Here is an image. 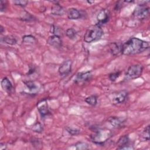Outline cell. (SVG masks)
<instances>
[{"instance_id": "1", "label": "cell", "mask_w": 150, "mask_h": 150, "mask_svg": "<svg viewBox=\"0 0 150 150\" xmlns=\"http://www.w3.org/2000/svg\"><path fill=\"white\" fill-rule=\"evenodd\" d=\"M149 48L148 42L137 38H131L121 46V53L124 55H133L144 52Z\"/></svg>"}, {"instance_id": "2", "label": "cell", "mask_w": 150, "mask_h": 150, "mask_svg": "<svg viewBox=\"0 0 150 150\" xmlns=\"http://www.w3.org/2000/svg\"><path fill=\"white\" fill-rule=\"evenodd\" d=\"M103 34L104 32L100 26L97 24L91 26L84 35V41L86 43H92L99 40Z\"/></svg>"}, {"instance_id": "3", "label": "cell", "mask_w": 150, "mask_h": 150, "mask_svg": "<svg viewBox=\"0 0 150 150\" xmlns=\"http://www.w3.org/2000/svg\"><path fill=\"white\" fill-rule=\"evenodd\" d=\"M112 133L108 129H98L91 135L93 142L97 145H103L111 137Z\"/></svg>"}, {"instance_id": "4", "label": "cell", "mask_w": 150, "mask_h": 150, "mask_svg": "<svg viewBox=\"0 0 150 150\" xmlns=\"http://www.w3.org/2000/svg\"><path fill=\"white\" fill-rule=\"evenodd\" d=\"M143 71V66L139 64L130 66L125 73V79L126 80L135 79L141 76Z\"/></svg>"}, {"instance_id": "5", "label": "cell", "mask_w": 150, "mask_h": 150, "mask_svg": "<svg viewBox=\"0 0 150 150\" xmlns=\"http://www.w3.org/2000/svg\"><path fill=\"white\" fill-rule=\"evenodd\" d=\"M149 14V8L145 4H139L135 9L133 15L138 19H146Z\"/></svg>"}, {"instance_id": "6", "label": "cell", "mask_w": 150, "mask_h": 150, "mask_svg": "<svg viewBox=\"0 0 150 150\" xmlns=\"http://www.w3.org/2000/svg\"><path fill=\"white\" fill-rule=\"evenodd\" d=\"M128 92L125 90H121L112 95L111 101L113 104H119L123 103L128 98Z\"/></svg>"}, {"instance_id": "7", "label": "cell", "mask_w": 150, "mask_h": 150, "mask_svg": "<svg viewBox=\"0 0 150 150\" xmlns=\"http://www.w3.org/2000/svg\"><path fill=\"white\" fill-rule=\"evenodd\" d=\"M118 149H132L134 148L129 145V138L128 135L121 136L117 142Z\"/></svg>"}, {"instance_id": "8", "label": "cell", "mask_w": 150, "mask_h": 150, "mask_svg": "<svg viewBox=\"0 0 150 150\" xmlns=\"http://www.w3.org/2000/svg\"><path fill=\"white\" fill-rule=\"evenodd\" d=\"M110 19V13L109 11L105 9H101L97 15V25L99 26L103 25L107 23Z\"/></svg>"}, {"instance_id": "9", "label": "cell", "mask_w": 150, "mask_h": 150, "mask_svg": "<svg viewBox=\"0 0 150 150\" xmlns=\"http://www.w3.org/2000/svg\"><path fill=\"white\" fill-rule=\"evenodd\" d=\"M72 62L71 60H64L59 67V73L62 76H65L69 74L71 70Z\"/></svg>"}, {"instance_id": "10", "label": "cell", "mask_w": 150, "mask_h": 150, "mask_svg": "<svg viewBox=\"0 0 150 150\" xmlns=\"http://www.w3.org/2000/svg\"><path fill=\"white\" fill-rule=\"evenodd\" d=\"M92 77V74L91 71H81L79 72L74 80L75 83L79 84L86 82L88 81Z\"/></svg>"}, {"instance_id": "11", "label": "cell", "mask_w": 150, "mask_h": 150, "mask_svg": "<svg viewBox=\"0 0 150 150\" xmlns=\"http://www.w3.org/2000/svg\"><path fill=\"white\" fill-rule=\"evenodd\" d=\"M37 107L40 115L42 118H45L50 114L46 99L41 100L37 104Z\"/></svg>"}, {"instance_id": "12", "label": "cell", "mask_w": 150, "mask_h": 150, "mask_svg": "<svg viewBox=\"0 0 150 150\" xmlns=\"http://www.w3.org/2000/svg\"><path fill=\"white\" fill-rule=\"evenodd\" d=\"M47 43L56 49H59L62 46V40L60 37L57 35L49 36L47 40Z\"/></svg>"}, {"instance_id": "13", "label": "cell", "mask_w": 150, "mask_h": 150, "mask_svg": "<svg viewBox=\"0 0 150 150\" xmlns=\"http://www.w3.org/2000/svg\"><path fill=\"white\" fill-rule=\"evenodd\" d=\"M108 121L114 128L121 127L124 122V120L123 118L117 117H110L108 119Z\"/></svg>"}, {"instance_id": "14", "label": "cell", "mask_w": 150, "mask_h": 150, "mask_svg": "<svg viewBox=\"0 0 150 150\" xmlns=\"http://www.w3.org/2000/svg\"><path fill=\"white\" fill-rule=\"evenodd\" d=\"M51 13L54 15H63L66 13V10L64 7L60 5L58 3L54 4L51 8Z\"/></svg>"}, {"instance_id": "15", "label": "cell", "mask_w": 150, "mask_h": 150, "mask_svg": "<svg viewBox=\"0 0 150 150\" xmlns=\"http://www.w3.org/2000/svg\"><path fill=\"white\" fill-rule=\"evenodd\" d=\"M67 17L71 20L79 19L81 17L80 12L76 8H71L67 11Z\"/></svg>"}, {"instance_id": "16", "label": "cell", "mask_w": 150, "mask_h": 150, "mask_svg": "<svg viewBox=\"0 0 150 150\" xmlns=\"http://www.w3.org/2000/svg\"><path fill=\"white\" fill-rule=\"evenodd\" d=\"M1 87L4 91L8 93H11L13 90V86L11 81L7 77H4L1 82Z\"/></svg>"}, {"instance_id": "17", "label": "cell", "mask_w": 150, "mask_h": 150, "mask_svg": "<svg viewBox=\"0 0 150 150\" xmlns=\"http://www.w3.org/2000/svg\"><path fill=\"white\" fill-rule=\"evenodd\" d=\"M121 46L118 43L112 42L109 44V49L111 54L114 56L118 55L121 51Z\"/></svg>"}, {"instance_id": "18", "label": "cell", "mask_w": 150, "mask_h": 150, "mask_svg": "<svg viewBox=\"0 0 150 150\" xmlns=\"http://www.w3.org/2000/svg\"><path fill=\"white\" fill-rule=\"evenodd\" d=\"M1 41L11 45H14L17 43L16 38L12 36H5L1 38Z\"/></svg>"}, {"instance_id": "19", "label": "cell", "mask_w": 150, "mask_h": 150, "mask_svg": "<svg viewBox=\"0 0 150 150\" xmlns=\"http://www.w3.org/2000/svg\"><path fill=\"white\" fill-rule=\"evenodd\" d=\"M36 42V39L35 36L28 35H25L22 37V42L24 43H28V44H33Z\"/></svg>"}, {"instance_id": "20", "label": "cell", "mask_w": 150, "mask_h": 150, "mask_svg": "<svg viewBox=\"0 0 150 150\" xmlns=\"http://www.w3.org/2000/svg\"><path fill=\"white\" fill-rule=\"evenodd\" d=\"M85 101L91 106H95L97 103V97L95 95H91L86 97Z\"/></svg>"}, {"instance_id": "21", "label": "cell", "mask_w": 150, "mask_h": 150, "mask_svg": "<svg viewBox=\"0 0 150 150\" xmlns=\"http://www.w3.org/2000/svg\"><path fill=\"white\" fill-rule=\"evenodd\" d=\"M76 31L73 28H69L66 31V36L70 39H73L76 36Z\"/></svg>"}, {"instance_id": "22", "label": "cell", "mask_w": 150, "mask_h": 150, "mask_svg": "<svg viewBox=\"0 0 150 150\" xmlns=\"http://www.w3.org/2000/svg\"><path fill=\"white\" fill-rule=\"evenodd\" d=\"M50 32L53 34V35H57L60 36V34L61 33V29L54 25H52L50 28Z\"/></svg>"}, {"instance_id": "23", "label": "cell", "mask_w": 150, "mask_h": 150, "mask_svg": "<svg viewBox=\"0 0 150 150\" xmlns=\"http://www.w3.org/2000/svg\"><path fill=\"white\" fill-rule=\"evenodd\" d=\"M142 138L144 140L149 141V125H147L142 134Z\"/></svg>"}, {"instance_id": "24", "label": "cell", "mask_w": 150, "mask_h": 150, "mask_svg": "<svg viewBox=\"0 0 150 150\" xmlns=\"http://www.w3.org/2000/svg\"><path fill=\"white\" fill-rule=\"evenodd\" d=\"M24 83L27 88L29 90V91H34L37 88L36 85L32 81H24Z\"/></svg>"}, {"instance_id": "25", "label": "cell", "mask_w": 150, "mask_h": 150, "mask_svg": "<svg viewBox=\"0 0 150 150\" xmlns=\"http://www.w3.org/2000/svg\"><path fill=\"white\" fill-rule=\"evenodd\" d=\"M66 130L71 135H76L80 133V129L70 127H67L66 128Z\"/></svg>"}, {"instance_id": "26", "label": "cell", "mask_w": 150, "mask_h": 150, "mask_svg": "<svg viewBox=\"0 0 150 150\" xmlns=\"http://www.w3.org/2000/svg\"><path fill=\"white\" fill-rule=\"evenodd\" d=\"M77 149H87L88 148V145L87 143L83 142H78L75 144Z\"/></svg>"}, {"instance_id": "27", "label": "cell", "mask_w": 150, "mask_h": 150, "mask_svg": "<svg viewBox=\"0 0 150 150\" xmlns=\"http://www.w3.org/2000/svg\"><path fill=\"white\" fill-rule=\"evenodd\" d=\"M32 130L34 132H38V133H41L43 131V126L39 122H37L32 127Z\"/></svg>"}, {"instance_id": "28", "label": "cell", "mask_w": 150, "mask_h": 150, "mask_svg": "<svg viewBox=\"0 0 150 150\" xmlns=\"http://www.w3.org/2000/svg\"><path fill=\"white\" fill-rule=\"evenodd\" d=\"M120 74H121L120 71H116V72L111 73L108 76L109 79L112 81H114L119 77V76H120Z\"/></svg>"}, {"instance_id": "29", "label": "cell", "mask_w": 150, "mask_h": 150, "mask_svg": "<svg viewBox=\"0 0 150 150\" xmlns=\"http://www.w3.org/2000/svg\"><path fill=\"white\" fill-rule=\"evenodd\" d=\"M21 19H22L23 21H33V16H32L30 13H29L28 12H26V14H25L22 18Z\"/></svg>"}, {"instance_id": "30", "label": "cell", "mask_w": 150, "mask_h": 150, "mask_svg": "<svg viewBox=\"0 0 150 150\" xmlns=\"http://www.w3.org/2000/svg\"><path fill=\"white\" fill-rule=\"evenodd\" d=\"M13 2L16 5H19L20 6L23 7V6H25L28 4V1H14Z\"/></svg>"}, {"instance_id": "31", "label": "cell", "mask_w": 150, "mask_h": 150, "mask_svg": "<svg viewBox=\"0 0 150 150\" xmlns=\"http://www.w3.org/2000/svg\"><path fill=\"white\" fill-rule=\"evenodd\" d=\"M6 2L1 1V12H3L6 8Z\"/></svg>"}, {"instance_id": "32", "label": "cell", "mask_w": 150, "mask_h": 150, "mask_svg": "<svg viewBox=\"0 0 150 150\" xmlns=\"http://www.w3.org/2000/svg\"><path fill=\"white\" fill-rule=\"evenodd\" d=\"M119 2H120V1L117 2V4H115V8H114V9H115V10H117H117L120 9L121 8V4H119Z\"/></svg>"}, {"instance_id": "33", "label": "cell", "mask_w": 150, "mask_h": 150, "mask_svg": "<svg viewBox=\"0 0 150 150\" xmlns=\"http://www.w3.org/2000/svg\"><path fill=\"white\" fill-rule=\"evenodd\" d=\"M35 69L33 67H30V69H29L27 74H28V75L32 74H33L35 72Z\"/></svg>"}, {"instance_id": "34", "label": "cell", "mask_w": 150, "mask_h": 150, "mask_svg": "<svg viewBox=\"0 0 150 150\" xmlns=\"http://www.w3.org/2000/svg\"><path fill=\"white\" fill-rule=\"evenodd\" d=\"M1 33H2V32H3V30H4V28L2 27V26H1Z\"/></svg>"}, {"instance_id": "35", "label": "cell", "mask_w": 150, "mask_h": 150, "mask_svg": "<svg viewBox=\"0 0 150 150\" xmlns=\"http://www.w3.org/2000/svg\"><path fill=\"white\" fill-rule=\"evenodd\" d=\"M87 2L88 3H89V4H92V3H94V1H87Z\"/></svg>"}]
</instances>
